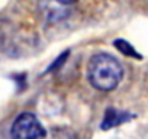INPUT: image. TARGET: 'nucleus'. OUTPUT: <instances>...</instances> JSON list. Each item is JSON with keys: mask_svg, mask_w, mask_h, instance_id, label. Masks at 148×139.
Here are the masks:
<instances>
[{"mask_svg": "<svg viewBox=\"0 0 148 139\" xmlns=\"http://www.w3.org/2000/svg\"><path fill=\"white\" fill-rule=\"evenodd\" d=\"M122 77L123 68L115 57L100 52L90 58L87 65V78L96 90L112 91L119 86Z\"/></svg>", "mask_w": 148, "mask_h": 139, "instance_id": "f257e3e1", "label": "nucleus"}, {"mask_svg": "<svg viewBox=\"0 0 148 139\" xmlns=\"http://www.w3.org/2000/svg\"><path fill=\"white\" fill-rule=\"evenodd\" d=\"M12 136L15 139H36L45 138L47 132L38 117L32 113H21L12 125Z\"/></svg>", "mask_w": 148, "mask_h": 139, "instance_id": "f03ea898", "label": "nucleus"}, {"mask_svg": "<svg viewBox=\"0 0 148 139\" xmlns=\"http://www.w3.org/2000/svg\"><path fill=\"white\" fill-rule=\"evenodd\" d=\"M131 117H132V116H131L129 113L118 112L116 109L109 107V109L106 110V113H105V117H103V122H102L100 127L106 130V129H110V127H113V126H118V125H121V123H123V122H128Z\"/></svg>", "mask_w": 148, "mask_h": 139, "instance_id": "7ed1b4c3", "label": "nucleus"}, {"mask_svg": "<svg viewBox=\"0 0 148 139\" xmlns=\"http://www.w3.org/2000/svg\"><path fill=\"white\" fill-rule=\"evenodd\" d=\"M113 45L118 48V51H121L123 55H126V57H134V58H136V59H141V54H138L136 51H135V48L129 44V42H126L125 39H116L115 42H113Z\"/></svg>", "mask_w": 148, "mask_h": 139, "instance_id": "20e7f679", "label": "nucleus"}, {"mask_svg": "<svg viewBox=\"0 0 148 139\" xmlns=\"http://www.w3.org/2000/svg\"><path fill=\"white\" fill-rule=\"evenodd\" d=\"M54 2L62 5V6H68V5H73V3H76L77 0H54Z\"/></svg>", "mask_w": 148, "mask_h": 139, "instance_id": "39448f33", "label": "nucleus"}]
</instances>
